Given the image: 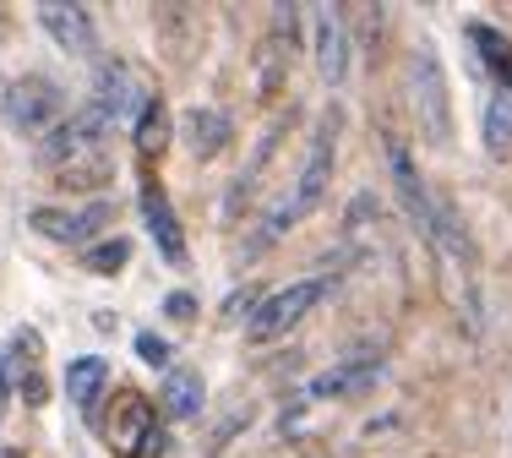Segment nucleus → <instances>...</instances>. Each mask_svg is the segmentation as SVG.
Instances as JSON below:
<instances>
[{
	"label": "nucleus",
	"instance_id": "nucleus-1",
	"mask_svg": "<svg viewBox=\"0 0 512 458\" xmlns=\"http://www.w3.org/2000/svg\"><path fill=\"white\" fill-rule=\"evenodd\" d=\"M414 104H420V126L436 148L453 142V93H447V71L436 44H420L414 50Z\"/></svg>",
	"mask_w": 512,
	"mask_h": 458
},
{
	"label": "nucleus",
	"instance_id": "nucleus-2",
	"mask_svg": "<svg viewBox=\"0 0 512 458\" xmlns=\"http://www.w3.org/2000/svg\"><path fill=\"white\" fill-rule=\"evenodd\" d=\"M104 126H109V115L99 110V104L82 110V115H71L66 126L50 131V142H39V164H44V170H66L71 175L82 164V153H99L104 148V137H99Z\"/></svg>",
	"mask_w": 512,
	"mask_h": 458
},
{
	"label": "nucleus",
	"instance_id": "nucleus-3",
	"mask_svg": "<svg viewBox=\"0 0 512 458\" xmlns=\"http://www.w3.org/2000/svg\"><path fill=\"white\" fill-rule=\"evenodd\" d=\"M327 295V279H295L289 289H278V295H267L262 306H256V317H251V339L256 344H267V339H284L289 328H295L300 317L316 306V300Z\"/></svg>",
	"mask_w": 512,
	"mask_h": 458
},
{
	"label": "nucleus",
	"instance_id": "nucleus-4",
	"mask_svg": "<svg viewBox=\"0 0 512 458\" xmlns=\"http://www.w3.org/2000/svg\"><path fill=\"white\" fill-rule=\"evenodd\" d=\"M109 448H115V458H153L164 448L158 415L142 393H120V409H115V420H109Z\"/></svg>",
	"mask_w": 512,
	"mask_h": 458
},
{
	"label": "nucleus",
	"instance_id": "nucleus-5",
	"mask_svg": "<svg viewBox=\"0 0 512 458\" xmlns=\"http://www.w3.org/2000/svg\"><path fill=\"white\" fill-rule=\"evenodd\" d=\"M311 33H316V71H322L327 88H344L349 77V28L333 6L311 11Z\"/></svg>",
	"mask_w": 512,
	"mask_h": 458
},
{
	"label": "nucleus",
	"instance_id": "nucleus-6",
	"mask_svg": "<svg viewBox=\"0 0 512 458\" xmlns=\"http://www.w3.org/2000/svg\"><path fill=\"white\" fill-rule=\"evenodd\" d=\"M327 180H333V120H322L316 126V137H311V153H306V170H300L295 180V208H300V219L316 208V202L327 197Z\"/></svg>",
	"mask_w": 512,
	"mask_h": 458
},
{
	"label": "nucleus",
	"instance_id": "nucleus-7",
	"mask_svg": "<svg viewBox=\"0 0 512 458\" xmlns=\"http://www.w3.org/2000/svg\"><path fill=\"white\" fill-rule=\"evenodd\" d=\"M142 219H148V235H153L158 257H164L169 268H186V235H180L175 208H169V197L158 186H142Z\"/></svg>",
	"mask_w": 512,
	"mask_h": 458
},
{
	"label": "nucleus",
	"instance_id": "nucleus-8",
	"mask_svg": "<svg viewBox=\"0 0 512 458\" xmlns=\"http://www.w3.org/2000/svg\"><path fill=\"white\" fill-rule=\"evenodd\" d=\"M180 137H186V153L191 159H218L229 142V115L213 110V104H197V110H186V120H180Z\"/></svg>",
	"mask_w": 512,
	"mask_h": 458
},
{
	"label": "nucleus",
	"instance_id": "nucleus-9",
	"mask_svg": "<svg viewBox=\"0 0 512 458\" xmlns=\"http://www.w3.org/2000/svg\"><path fill=\"white\" fill-rule=\"evenodd\" d=\"M39 22H44V33L60 44V50H71V55H88L93 50V17L82 6H39Z\"/></svg>",
	"mask_w": 512,
	"mask_h": 458
},
{
	"label": "nucleus",
	"instance_id": "nucleus-10",
	"mask_svg": "<svg viewBox=\"0 0 512 458\" xmlns=\"http://www.w3.org/2000/svg\"><path fill=\"white\" fill-rule=\"evenodd\" d=\"M104 213H109V208H88V213H77V208H33L28 224L39 229L44 240H60V246H71V240H88L93 224H99Z\"/></svg>",
	"mask_w": 512,
	"mask_h": 458
},
{
	"label": "nucleus",
	"instance_id": "nucleus-11",
	"mask_svg": "<svg viewBox=\"0 0 512 458\" xmlns=\"http://www.w3.org/2000/svg\"><path fill=\"white\" fill-rule=\"evenodd\" d=\"M376 371H382V360L376 355H360V360H349V366H333V371H322L316 382H306V393L300 399H344V393H355L360 382H371Z\"/></svg>",
	"mask_w": 512,
	"mask_h": 458
},
{
	"label": "nucleus",
	"instance_id": "nucleus-12",
	"mask_svg": "<svg viewBox=\"0 0 512 458\" xmlns=\"http://www.w3.org/2000/svg\"><path fill=\"white\" fill-rule=\"evenodd\" d=\"M50 115H55V93L44 88V82H17V88L6 93V120L17 131H39Z\"/></svg>",
	"mask_w": 512,
	"mask_h": 458
},
{
	"label": "nucleus",
	"instance_id": "nucleus-13",
	"mask_svg": "<svg viewBox=\"0 0 512 458\" xmlns=\"http://www.w3.org/2000/svg\"><path fill=\"white\" fill-rule=\"evenodd\" d=\"M104 382H109V360L104 355H82V360H71V366H66V393H71V404H77L82 415H93Z\"/></svg>",
	"mask_w": 512,
	"mask_h": 458
},
{
	"label": "nucleus",
	"instance_id": "nucleus-14",
	"mask_svg": "<svg viewBox=\"0 0 512 458\" xmlns=\"http://www.w3.org/2000/svg\"><path fill=\"white\" fill-rule=\"evenodd\" d=\"M158 399H164V409H169L175 420H186V415H197V409H202L207 388H202L197 371H169V377H164V393H158Z\"/></svg>",
	"mask_w": 512,
	"mask_h": 458
},
{
	"label": "nucleus",
	"instance_id": "nucleus-15",
	"mask_svg": "<svg viewBox=\"0 0 512 458\" xmlns=\"http://www.w3.org/2000/svg\"><path fill=\"white\" fill-rule=\"evenodd\" d=\"M164 142H169V115H164V104H158V99H142V110H137V153H142V159H153Z\"/></svg>",
	"mask_w": 512,
	"mask_h": 458
},
{
	"label": "nucleus",
	"instance_id": "nucleus-16",
	"mask_svg": "<svg viewBox=\"0 0 512 458\" xmlns=\"http://www.w3.org/2000/svg\"><path fill=\"white\" fill-rule=\"evenodd\" d=\"M469 39L480 44V55H485V66L496 71L502 82H512V44L502 39V33L491 28V22H469Z\"/></svg>",
	"mask_w": 512,
	"mask_h": 458
},
{
	"label": "nucleus",
	"instance_id": "nucleus-17",
	"mask_svg": "<svg viewBox=\"0 0 512 458\" xmlns=\"http://www.w3.org/2000/svg\"><path fill=\"white\" fill-rule=\"evenodd\" d=\"M507 148H512V99H491L485 104V153L507 159Z\"/></svg>",
	"mask_w": 512,
	"mask_h": 458
},
{
	"label": "nucleus",
	"instance_id": "nucleus-18",
	"mask_svg": "<svg viewBox=\"0 0 512 458\" xmlns=\"http://www.w3.org/2000/svg\"><path fill=\"white\" fill-rule=\"evenodd\" d=\"M131 104H137V99H131L126 71H120V66H104V71H99V110H104L109 120H115V115H126Z\"/></svg>",
	"mask_w": 512,
	"mask_h": 458
},
{
	"label": "nucleus",
	"instance_id": "nucleus-19",
	"mask_svg": "<svg viewBox=\"0 0 512 458\" xmlns=\"http://www.w3.org/2000/svg\"><path fill=\"white\" fill-rule=\"evenodd\" d=\"M126 262H131V240H120V235L82 251V268H88V273H120Z\"/></svg>",
	"mask_w": 512,
	"mask_h": 458
},
{
	"label": "nucleus",
	"instance_id": "nucleus-20",
	"mask_svg": "<svg viewBox=\"0 0 512 458\" xmlns=\"http://www.w3.org/2000/svg\"><path fill=\"white\" fill-rule=\"evenodd\" d=\"M137 355L148 360V366H169V344L158 339V333H137Z\"/></svg>",
	"mask_w": 512,
	"mask_h": 458
},
{
	"label": "nucleus",
	"instance_id": "nucleus-21",
	"mask_svg": "<svg viewBox=\"0 0 512 458\" xmlns=\"http://www.w3.org/2000/svg\"><path fill=\"white\" fill-rule=\"evenodd\" d=\"M164 311H169L175 322H191V317H197V300H191L186 289H175V295H164Z\"/></svg>",
	"mask_w": 512,
	"mask_h": 458
},
{
	"label": "nucleus",
	"instance_id": "nucleus-22",
	"mask_svg": "<svg viewBox=\"0 0 512 458\" xmlns=\"http://www.w3.org/2000/svg\"><path fill=\"white\" fill-rule=\"evenodd\" d=\"M262 300H256V289H246V295H229V306H224V317H240V311H256Z\"/></svg>",
	"mask_w": 512,
	"mask_h": 458
},
{
	"label": "nucleus",
	"instance_id": "nucleus-23",
	"mask_svg": "<svg viewBox=\"0 0 512 458\" xmlns=\"http://www.w3.org/2000/svg\"><path fill=\"white\" fill-rule=\"evenodd\" d=\"M0 404H6V366H0Z\"/></svg>",
	"mask_w": 512,
	"mask_h": 458
},
{
	"label": "nucleus",
	"instance_id": "nucleus-24",
	"mask_svg": "<svg viewBox=\"0 0 512 458\" xmlns=\"http://www.w3.org/2000/svg\"><path fill=\"white\" fill-rule=\"evenodd\" d=\"M0 458H17V453H11V448H0Z\"/></svg>",
	"mask_w": 512,
	"mask_h": 458
},
{
	"label": "nucleus",
	"instance_id": "nucleus-25",
	"mask_svg": "<svg viewBox=\"0 0 512 458\" xmlns=\"http://www.w3.org/2000/svg\"><path fill=\"white\" fill-rule=\"evenodd\" d=\"M507 99H512V93H507Z\"/></svg>",
	"mask_w": 512,
	"mask_h": 458
}]
</instances>
